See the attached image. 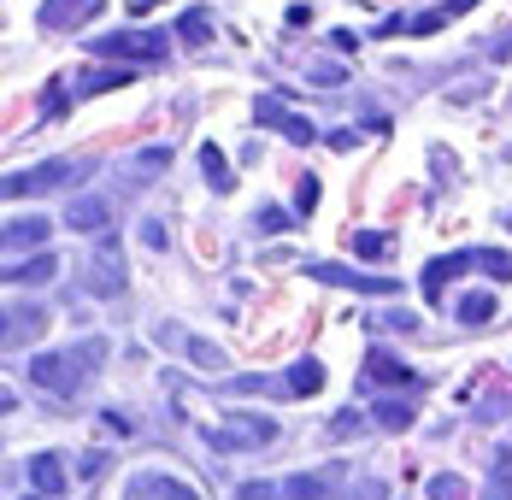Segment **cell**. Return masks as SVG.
<instances>
[{"instance_id":"cell-37","label":"cell","mask_w":512,"mask_h":500,"mask_svg":"<svg viewBox=\"0 0 512 500\" xmlns=\"http://www.w3.org/2000/svg\"><path fill=\"white\" fill-rule=\"evenodd\" d=\"M471 6H477V0H448V6H442V18H454V12H471Z\"/></svg>"},{"instance_id":"cell-27","label":"cell","mask_w":512,"mask_h":500,"mask_svg":"<svg viewBox=\"0 0 512 500\" xmlns=\"http://www.w3.org/2000/svg\"><path fill=\"white\" fill-rule=\"evenodd\" d=\"M430 500H465V477H454V471L430 477Z\"/></svg>"},{"instance_id":"cell-31","label":"cell","mask_w":512,"mask_h":500,"mask_svg":"<svg viewBox=\"0 0 512 500\" xmlns=\"http://www.w3.org/2000/svg\"><path fill=\"white\" fill-rule=\"evenodd\" d=\"M236 500H283V489H271V483H242Z\"/></svg>"},{"instance_id":"cell-12","label":"cell","mask_w":512,"mask_h":500,"mask_svg":"<svg viewBox=\"0 0 512 500\" xmlns=\"http://www.w3.org/2000/svg\"><path fill=\"white\" fill-rule=\"evenodd\" d=\"M30 495H48V500L65 495V459L59 453H36L30 459Z\"/></svg>"},{"instance_id":"cell-8","label":"cell","mask_w":512,"mask_h":500,"mask_svg":"<svg viewBox=\"0 0 512 500\" xmlns=\"http://www.w3.org/2000/svg\"><path fill=\"white\" fill-rule=\"evenodd\" d=\"M101 12V0H42L36 6V24L42 30H77L83 18H95Z\"/></svg>"},{"instance_id":"cell-18","label":"cell","mask_w":512,"mask_h":500,"mask_svg":"<svg viewBox=\"0 0 512 500\" xmlns=\"http://www.w3.org/2000/svg\"><path fill=\"white\" fill-rule=\"evenodd\" d=\"M201 171H206V183H212L218 195H230V189H236V171H230V159L212 148V142L201 148Z\"/></svg>"},{"instance_id":"cell-39","label":"cell","mask_w":512,"mask_h":500,"mask_svg":"<svg viewBox=\"0 0 512 500\" xmlns=\"http://www.w3.org/2000/svg\"><path fill=\"white\" fill-rule=\"evenodd\" d=\"M24 500H48V495H24Z\"/></svg>"},{"instance_id":"cell-17","label":"cell","mask_w":512,"mask_h":500,"mask_svg":"<svg viewBox=\"0 0 512 500\" xmlns=\"http://www.w3.org/2000/svg\"><path fill=\"white\" fill-rule=\"evenodd\" d=\"M48 236H53V224L42 218V212H36V218H12V224H6V242H12V248H36V253H48V248H42Z\"/></svg>"},{"instance_id":"cell-6","label":"cell","mask_w":512,"mask_h":500,"mask_svg":"<svg viewBox=\"0 0 512 500\" xmlns=\"http://www.w3.org/2000/svg\"><path fill=\"white\" fill-rule=\"evenodd\" d=\"M89 295H101V300H112V295H124V259H118V236L106 230L101 236V248H95V265H89Z\"/></svg>"},{"instance_id":"cell-35","label":"cell","mask_w":512,"mask_h":500,"mask_svg":"<svg viewBox=\"0 0 512 500\" xmlns=\"http://www.w3.org/2000/svg\"><path fill=\"white\" fill-rule=\"evenodd\" d=\"M312 83H342V65H312Z\"/></svg>"},{"instance_id":"cell-24","label":"cell","mask_w":512,"mask_h":500,"mask_svg":"<svg viewBox=\"0 0 512 500\" xmlns=\"http://www.w3.org/2000/svg\"><path fill=\"white\" fill-rule=\"evenodd\" d=\"M136 177H159V171H171V148H148V153H136V165H130Z\"/></svg>"},{"instance_id":"cell-5","label":"cell","mask_w":512,"mask_h":500,"mask_svg":"<svg viewBox=\"0 0 512 500\" xmlns=\"http://www.w3.org/2000/svg\"><path fill=\"white\" fill-rule=\"evenodd\" d=\"M307 277L318 283H330V289H365V295H401V283L395 277H365V271H348V265H336V259H312Z\"/></svg>"},{"instance_id":"cell-38","label":"cell","mask_w":512,"mask_h":500,"mask_svg":"<svg viewBox=\"0 0 512 500\" xmlns=\"http://www.w3.org/2000/svg\"><path fill=\"white\" fill-rule=\"evenodd\" d=\"M159 0H130V18H142V12H154Z\"/></svg>"},{"instance_id":"cell-9","label":"cell","mask_w":512,"mask_h":500,"mask_svg":"<svg viewBox=\"0 0 512 500\" xmlns=\"http://www.w3.org/2000/svg\"><path fill=\"white\" fill-rule=\"evenodd\" d=\"M65 224L83 230V236H106V224H112V200L106 195H77L71 206H65Z\"/></svg>"},{"instance_id":"cell-25","label":"cell","mask_w":512,"mask_h":500,"mask_svg":"<svg viewBox=\"0 0 512 500\" xmlns=\"http://www.w3.org/2000/svg\"><path fill=\"white\" fill-rule=\"evenodd\" d=\"M354 253H359V259H389V253H395V242H389V236H371V230H359V236H354Z\"/></svg>"},{"instance_id":"cell-19","label":"cell","mask_w":512,"mask_h":500,"mask_svg":"<svg viewBox=\"0 0 512 500\" xmlns=\"http://www.w3.org/2000/svg\"><path fill=\"white\" fill-rule=\"evenodd\" d=\"M330 495V483L318 477V471H295L289 483H283V500H324Z\"/></svg>"},{"instance_id":"cell-1","label":"cell","mask_w":512,"mask_h":500,"mask_svg":"<svg viewBox=\"0 0 512 500\" xmlns=\"http://www.w3.org/2000/svg\"><path fill=\"white\" fill-rule=\"evenodd\" d=\"M171 48V36H159V30H118V36H95L89 53H101V59H130V65H159Z\"/></svg>"},{"instance_id":"cell-20","label":"cell","mask_w":512,"mask_h":500,"mask_svg":"<svg viewBox=\"0 0 512 500\" xmlns=\"http://www.w3.org/2000/svg\"><path fill=\"white\" fill-rule=\"evenodd\" d=\"M495 318V295H483V289H471V295H460V324H489Z\"/></svg>"},{"instance_id":"cell-29","label":"cell","mask_w":512,"mask_h":500,"mask_svg":"<svg viewBox=\"0 0 512 500\" xmlns=\"http://www.w3.org/2000/svg\"><path fill=\"white\" fill-rule=\"evenodd\" d=\"M477 265H483V271H495V277H512V253L483 248V253H477Z\"/></svg>"},{"instance_id":"cell-30","label":"cell","mask_w":512,"mask_h":500,"mask_svg":"<svg viewBox=\"0 0 512 500\" xmlns=\"http://www.w3.org/2000/svg\"><path fill=\"white\" fill-rule=\"evenodd\" d=\"M312 206H318V177H301V189H295V212L307 218Z\"/></svg>"},{"instance_id":"cell-33","label":"cell","mask_w":512,"mask_h":500,"mask_svg":"<svg viewBox=\"0 0 512 500\" xmlns=\"http://www.w3.org/2000/svg\"><path fill=\"white\" fill-rule=\"evenodd\" d=\"M142 242H148V248H165V224H159V218H148V224H142Z\"/></svg>"},{"instance_id":"cell-23","label":"cell","mask_w":512,"mask_h":500,"mask_svg":"<svg viewBox=\"0 0 512 500\" xmlns=\"http://www.w3.org/2000/svg\"><path fill=\"white\" fill-rule=\"evenodd\" d=\"M118 83H130L124 65H112V71H89V77H83V95H106V89H118Z\"/></svg>"},{"instance_id":"cell-22","label":"cell","mask_w":512,"mask_h":500,"mask_svg":"<svg viewBox=\"0 0 512 500\" xmlns=\"http://www.w3.org/2000/svg\"><path fill=\"white\" fill-rule=\"evenodd\" d=\"M371 418H377L383 430H407V424H412V406H407V400H377V406H371Z\"/></svg>"},{"instance_id":"cell-26","label":"cell","mask_w":512,"mask_h":500,"mask_svg":"<svg viewBox=\"0 0 512 500\" xmlns=\"http://www.w3.org/2000/svg\"><path fill=\"white\" fill-rule=\"evenodd\" d=\"M183 348H189V359H195L201 371H230V365H224V353L212 348V342H183Z\"/></svg>"},{"instance_id":"cell-13","label":"cell","mask_w":512,"mask_h":500,"mask_svg":"<svg viewBox=\"0 0 512 500\" xmlns=\"http://www.w3.org/2000/svg\"><path fill=\"white\" fill-rule=\"evenodd\" d=\"M130 500H201L189 483H177V477H165V471H148V477H136L130 483Z\"/></svg>"},{"instance_id":"cell-7","label":"cell","mask_w":512,"mask_h":500,"mask_svg":"<svg viewBox=\"0 0 512 500\" xmlns=\"http://www.w3.org/2000/svg\"><path fill=\"white\" fill-rule=\"evenodd\" d=\"M254 118H259V124H271L277 136H289L295 148H307V142H318V130H312V124L301 118V112H289V106H283L277 95H259V100H254Z\"/></svg>"},{"instance_id":"cell-2","label":"cell","mask_w":512,"mask_h":500,"mask_svg":"<svg viewBox=\"0 0 512 500\" xmlns=\"http://www.w3.org/2000/svg\"><path fill=\"white\" fill-rule=\"evenodd\" d=\"M277 442V418H254V412H236L212 430V448L218 453H254Z\"/></svg>"},{"instance_id":"cell-15","label":"cell","mask_w":512,"mask_h":500,"mask_svg":"<svg viewBox=\"0 0 512 500\" xmlns=\"http://www.w3.org/2000/svg\"><path fill=\"white\" fill-rule=\"evenodd\" d=\"M365 377H371V383H383V389H407L412 365H401L395 353H383V348H371V353H365Z\"/></svg>"},{"instance_id":"cell-14","label":"cell","mask_w":512,"mask_h":500,"mask_svg":"<svg viewBox=\"0 0 512 500\" xmlns=\"http://www.w3.org/2000/svg\"><path fill=\"white\" fill-rule=\"evenodd\" d=\"M59 277V259L53 253H30V259H18L12 271H6V283H18V289H42Z\"/></svg>"},{"instance_id":"cell-34","label":"cell","mask_w":512,"mask_h":500,"mask_svg":"<svg viewBox=\"0 0 512 500\" xmlns=\"http://www.w3.org/2000/svg\"><path fill=\"white\" fill-rule=\"evenodd\" d=\"M354 430H359V412H342V418L330 424V436H354Z\"/></svg>"},{"instance_id":"cell-36","label":"cell","mask_w":512,"mask_h":500,"mask_svg":"<svg viewBox=\"0 0 512 500\" xmlns=\"http://www.w3.org/2000/svg\"><path fill=\"white\" fill-rule=\"evenodd\" d=\"M489 53H495V59H512V36H495V48Z\"/></svg>"},{"instance_id":"cell-16","label":"cell","mask_w":512,"mask_h":500,"mask_svg":"<svg viewBox=\"0 0 512 500\" xmlns=\"http://www.w3.org/2000/svg\"><path fill=\"white\" fill-rule=\"evenodd\" d=\"M318 389H324V365H318V359H295L289 377H283V395L307 400V395H318Z\"/></svg>"},{"instance_id":"cell-21","label":"cell","mask_w":512,"mask_h":500,"mask_svg":"<svg viewBox=\"0 0 512 500\" xmlns=\"http://www.w3.org/2000/svg\"><path fill=\"white\" fill-rule=\"evenodd\" d=\"M177 36H183V42H195V48H201V42H212V12H206V6L183 12V18H177Z\"/></svg>"},{"instance_id":"cell-4","label":"cell","mask_w":512,"mask_h":500,"mask_svg":"<svg viewBox=\"0 0 512 500\" xmlns=\"http://www.w3.org/2000/svg\"><path fill=\"white\" fill-rule=\"evenodd\" d=\"M83 377H89V371L77 365V353H36V359H30V383L48 389V395H71Z\"/></svg>"},{"instance_id":"cell-10","label":"cell","mask_w":512,"mask_h":500,"mask_svg":"<svg viewBox=\"0 0 512 500\" xmlns=\"http://www.w3.org/2000/svg\"><path fill=\"white\" fill-rule=\"evenodd\" d=\"M42 336H48V312L42 306H6V348L42 342Z\"/></svg>"},{"instance_id":"cell-28","label":"cell","mask_w":512,"mask_h":500,"mask_svg":"<svg viewBox=\"0 0 512 500\" xmlns=\"http://www.w3.org/2000/svg\"><path fill=\"white\" fill-rule=\"evenodd\" d=\"M495 500H512V453H495Z\"/></svg>"},{"instance_id":"cell-32","label":"cell","mask_w":512,"mask_h":500,"mask_svg":"<svg viewBox=\"0 0 512 500\" xmlns=\"http://www.w3.org/2000/svg\"><path fill=\"white\" fill-rule=\"evenodd\" d=\"M259 230H289V212H283V206H265V212H259Z\"/></svg>"},{"instance_id":"cell-3","label":"cell","mask_w":512,"mask_h":500,"mask_svg":"<svg viewBox=\"0 0 512 500\" xmlns=\"http://www.w3.org/2000/svg\"><path fill=\"white\" fill-rule=\"evenodd\" d=\"M77 177V159H42V165H30V171H12L6 177V195L24 200V195H48L59 183H71Z\"/></svg>"},{"instance_id":"cell-11","label":"cell","mask_w":512,"mask_h":500,"mask_svg":"<svg viewBox=\"0 0 512 500\" xmlns=\"http://www.w3.org/2000/svg\"><path fill=\"white\" fill-rule=\"evenodd\" d=\"M471 265H477V253H442V259H430V265H424V295L442 300V289H448L454 277H465Z\"/></svg>"}]
</instances>
